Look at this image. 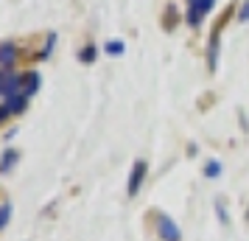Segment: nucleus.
Segmentation results:
<instances>
[{
	"mask_svg": "<svg viewBox=\"0 0 249 241\" xmlns=\"http://www.w3.org/2000/svg\"><path fill=\"white\" fill-rule=\"evenodd\" d=\"M215 59H218V34L210 37V48H207V65H210V70H215Z\"/></svg>",
	"mask_w": 249,
	"mask_h": 241,
	"instance_id": "nucleus-8",
	"label": "nucleus"
},
{
	"mask_svg": "<svg viewBox=\"0 0 249 241\" xmlns=\"http://www.w3.org/2000/svg\"><path fill=\"white\" fill-rule=\"evenodd\" d=\"M238 17H241V20H249V0L241 6V9H238Z\"/></svg>",
	"mask_w": 249,
	"mask_h": 241,
	"instance_id": "nucleus-14",
	"label": "nucleus"
},
{
	"mask_svg": "<svg viewBox=\"0 0 249 241\" xmlns=\"http://www.w3.org/2000/svg\"><path fill=\"white\" fill-rule=\"evenodd\" d=\"M25 101H28V95H25V93H14V95L6 98V107H9V112H12V115H20L25 110Z\"/></svg>",
	"mask_w": 249,
	"mask_h": 241,
	"instance_id": "nucleus-6",
	"label": "nucleus"
},
{
	"mask_svg": "<svg viewBox=\"0 0 249 241\" xmlns=\"http://www.w3.org/2000/svg\"><path fill=\"white\" fill-rule=\"evenodd\" d=\"M157 233H160V239L162 241H182V233L179 227H177V222L171 216H165V213H157Z\"/></svg>",
	"mask_w": 249,
	"mask_h": 241,
	"instance_id": "nucleus-1",
	"label": "nucleus"
},
{
	"mask_svg": "<svg viewBox=\"0 0 249 241\" xmlns=\"http://www.w3.org/2000/svg\"><path fill=\"white\" fill-rule=\"evenodd\" d=\"M9 219H12V205H9V202H3V205H0V227H6V224H9Z\"/></svg>",
	"mask_w": 249,
	"mask_h": 241,
	"instance_id": "nucleus-11",
	"label": "nucleus"
},
{
	"mask_svg": "<svg viewBox=\"0 0 249 241\" xmlns=\"http://www.w3.org/2000/svg\"><path fill=\"white\" fill-rule=\"evenodd\" d=\"M14 59H17V45L14 42H6V45H0V65L9 70L14 65Z\"/></svg>",
	"mask_w": 249,
	"mask_h": 241,
	"instance_id": "nucleus-5",
	"label": "nucleus"
},
{
	"mask_svg": "<svg viewBox=\"0 0 249 241\" xmlns=\"http://www.w3.org/2000/svg\"><path fill=\"white\" fill-rule=\"evenodd\" d=\"M14 163H17V151H14V149H9L6 154H3V163H0V171H3V174H9V171L14 168Z\"/></svg>",
	"mask_w": 249,
	"mask_h": 241,
	"instance_id": "nucleus-9",
	"label": "nucleus"
},
{
	"mask_svg": "<svg viewBox=\"0 0 249 241\" xmlns=\"http://www.w3.org/2000/svg\"><path fill=\"white\" fill-rule=\"evenodd\" d=\"M143 177H146V160H137L132 174H129V194L135 196L140 191V185H143Z\"/></svg>",
	"mask_w": 249,
	"mask_h": 241,
	"instance_id": "nucleus-4",
	"label": "nucleus"
},
{
	"mask_svg": "<svg viewBox=\"0 0 249 241\" xmlns=\"http://www.w3.org/2000/svg\"><path fill=\"white\" fill-rule=\"evenodd\" d=\"M39 90V73H25V79H23V90L20 93H25V95H34V93Z\"/></svg>",
	"mask_w": 249,
	"mask_h": 241,
	"instance_id": "nucleus-7",
	"label": "nucleus"
},
{
	"mask_svg": "<svg viewBox=\"0 0 249 241\" xmlns=\"http://www.w3.org/2000/svg\"><path fill=\"white\" fill-rule=\"evenodd\" d=\"M20 87V79H17V73L14 70H0V95H14Z\"/></svg>",
	"mask_w": 249,
	"mask_h": 241,
	"instance_id": "nucleus-3",
	"label": "nucleus"
},
{
	"mask_svg": "<svg viewBox=\"0 0 249 241\" xmlns=\"http://www.w3.org/2000/svg\"><path fill=\"white\" fill-rule=\"evenodd\" d=\"M92 59H95V48L87 45L84 51H81V62H92Z\"/></svg>",
	"mask_w": 249,
	"mask_h": 241,
	"instance_id": "nucleus-13",
	"label": "nucleus"
},
{
	"mask_svg": "<svg viewBox=\"0 0 249 241\" xmlns=\"http://www.w3.org/2000/svg\"><path fill=\"white\" fill-rule=\"evenodd\" d=\"M188 3H196V0H188Z\"/></svg>",
	"mask_w": 249,
	"mask_h": 241,
	"instance_id": "nucleus-17",
	"label": "nucleus"
},
{
	"mask_svg": "<svg viewBox=\"0 0 249 241\" xmlns=\"http://www.w3.org/2000/svg\"><path fill=\"white\" fill-rule=\"evenodd\" d=\"M104 51H107V54H112V56H121V54H124V42H121V39H112V42H107V45H104Z\"/></svg>",
	"mask_w": 249,
	"mask_h": 241,
	"instance_id": "nucleus-10",
	"label": "nucleus"
},
{
	"mask_svg": "<svg viewBox=\"0 0 249 241\" xmlns=\"http://www.w3.org/2000/svg\"><path fill=\"white\" fill-rule=\"evenodd\" d=\"M215 6V0H196L191 3V12H188V25H199L204 20V14Z\"/></svg>",
	"mask_w": 249,
	"mask_h": 241,
	"instance_id": "nucleus-2",
	"label": "nucleus"
},
{
	"mask_svg": "<svg viewBox=\"0 0 249 241\" xmlns=\"http://www.w3.org/2000/svg\"><path fill=\"white\" fill-rule=\"evenodd\" d=\"M9 115H12V112H9V107H6V104H3V107H0V124H3V121H6V118H9Z\"/></svg>",
	"mask_w": 249,
	"mask_h": 241,
	"instance_id": "nucleus-15",
	"label": "nucleus"
},
{
	"mask_svg": "<svg viewBox=\"0 0 249 241\" xmlns=\"http://www.w3.org/2000/svg\"><path fill=\"white\" fill-rule=\"evenodd\" d=\"M215 210H218V219H221V222H230V219H227V210H224V207H221V205L215 207Z\"/></svg>",
	"mask_w": 249,
	"mask_h": 241,
	"instance_id": "nucleus-16",
	"label": "nucleus"
},
{
	"mask_svg": "<svg viewBox=\"0 0 249 241\" xmlns=\"http://www.w3.org/2000/svg\"><path fill=\"white\" fill-rule=\"evenodd\" d=\"M218 174H221V166L218 163H207L204 166V177H218Z\"/></svg>",
	"mask_w": 249,
	"mask_h": 241,
	"instance_id": "nucleus-12",
	"label": "nucleus"
}]
</instances>
